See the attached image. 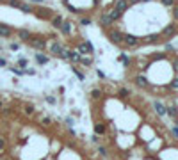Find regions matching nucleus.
I'll use <instances>...</instances> for the list:
<instances>
[{"mask_svg":"<svg viewBox=\"0 0 178 160\" xmlns=\"http://www.w3.org/2000/svg\"><path fill=\"white\" fill-rule=\"evenodd\" d=\"M27 43H29L32 48H38V50H45V46H46V41H45L43 37H29Z\"/></svg>","mask_w":178,"mask_h":160,"instance_id":"1","label":"nucleus"},{"mask_svg":"<svg viewBox=\"0 0 178 160\" xmlns=\"http://www.w3.org/2000/svg\"><path fill=\"white\" fill-rule=\"evenodd\" d=\"M123 43L127 46H137L139 45V37L137 36H132V34H125L123 36Z\"/></svg>","mask_w":178,"mask_h":160,"instance_id":"2","label":"nucleus"},{"mask_svg":"<svg viewBox=\"0 0 178 160\" xmlns=\"http://www.w3.org/2000/svg\"><path fill=\"white\" fill-rule=\"evenodd\" d=\"M109 39H110V43H114V45H121L123 43V34L119 30H112V32H109Z\"/></svg>","mask_w":178,"mask_h":160,"instance_id":"3","label":"nucleus"},{"mask_svg":"<svg viewBox=\"0 0 178 160\" xmlns=\"http://www.w3.org/2000/svg\"><path fill=\"white\" fill-rule=\"evenodd\" d=\"M128 5H130V2H128V0H116V2H114V9H118L121 14H123L125 11L128 9Z\"/></svg>","mask_w":178,"mask_h":160,"instance_id":"4","label":"nucleus"},{"mask_svg":"<svg viewBox=\"0 0 178 160\" xmlns=\"http://www.w3.org/2000/svg\"><path fill=\"white\" fill-rule=\"evenodd\" d=\"M62 57L64 59H70V61H80V55H78V52H75V50H64L62 52Z\"/></svg>","mask_w":178,"mask_h":160,"instance_id":"5","label":"nucleus"},{"mask_svg":"<svg viewBox=\"0 0 178 160\" xmlns=\"http://www.w3.org/2000/svg\"><path fill=\"white\" fill-rule=\"evenodd\" d=\"M13 34V29L5 25V23H0V37H11Z\"/></svg>","mask_w":178,"mask_h":160,"instance_id":"6","label":"nucleus"},{"mask_svg":"<svg viewBox=\"0 0 178 160\" xmlns=\"http://www.w3.org/2000/svg\"><path fill=\"white\" fill-rule=\"evenodd\" d=\"M50 50H52V53H54V55H57V57H62V52H64V48H62L59 43H52V46H50Z\"/></svg>","mask_w":178,"mask_h":160,"instance_id":"7","label":"nucleus"},{"mask_svg":"<svg viewBox=\"0 0 178 160\" xmlns=\"http://www.w3.org/2000/svg\"><path fill=\"white\" fill-rule=\"evenodd\" d=\"M135 84H137L139 87H148V85H150L148 78H146L144 75H137V77H135Z\"/></svg>","mask_w":178,"mask_h":160,"instance_id":"8","label":"nucleus"},{"mask_svg":"<svg viewBox=\"0 0 178 160\" xmlns=\"http://www.w3.org/2000/svg\"><path fill=\"white\" fill-rule=\"evenodd\" d=\"M153 109H155V112L159 114V116H166V107H164L160 101H155V103H153Z\"/></svg>","mask_w":178,"mask_h":160,"instance_id":"9","label":"nucleus"},{"mask_svg":"<svg viewBox=\"0 0 178 160\" xmlns=\"http://www.w3.org/2000/svg\"><path fill=\"white\" fill-rule=\"evenodd\" d=\"M100 23H102L103 27H109V25H112V23H114V21L110 20V16H109V14H102V16H100Z\"/></svg>","mask_w":178,"mask_h":160,"instance_id":"10","label":"nucleus"},{"mask_svg":"<svg viewBox=\"0 0 178 160\" xmlns=\"http://www.w3.org/2000/svg\"><path fill=\"white\" fill-rule=\"evenodd\" d=\"M176 32H178V30H176V27H175V25H167V27L164 29V34H166V36H169V37H173Z\"/></svg>","mask_w":178,"mask_h":160,"instance_id":"11","label":"nucleus"},{"mask_svg":"<svg viewBox=\"0 0 178 160\" xmlns=\"http://www.w3.org/2000/svg\"><path fill=\"white\" fill-rule=\"evenodd\" d=\"M105 130H107V128H105V125H103V123H96V125H95V133H96V135H103V133H105Z\"/></svg>","mask_w":178,"mask_h":160,"instance_id":"12","label":"nucleus"},{"mask_svg":"<svg viewBox=\"0 0 178 160\" xmlns=\"http://www.w3.org/2000/svg\"><path fill=\"white\" fill-rule=\"evenodd\" d=\"M61 30H62V34H64V36H68L70 32H71V23H70V21H62Z\"/></svg>","mask_w":178,"mask_h":160,"instance_id":"13","label":"nucleus"},{"mask_svg":"<svg viewBox=\"0 0 178 160\" xmlns=\"http://www.w3.org/2000/svg\"><path fill=\"white\" fill-rule=\"evenodd\" d=\"M36 61H38V64H39V66H43V64H46L50 59H48L46 55H43V53H36Z\"/></svg>","mask_w":178,"mask_h":160,"instance_id":"14","label":"nucleus"},{"mask_svg":"<svg viewBox=\"0 0 178 160\" xmlns=\"http://www.w3.org/2000/svg\"><path fill=\"white\" fill-rule=\"evenodd\" d=\"M18 36H20V39H22V41H29V37H30V34H29L27 29H20V30H18Z\"/></svg>","mask_w":178,"mask_h":160,"instance_id":"15","label":"nucleus"},{"mask_svg":"<svg viewBox=\"0 0 178 160\" xmlns=\"http://www.w3.org/2000/svg\"><path fill=\"white\" fill-rule=\"evenodd\" d=\"M166 114H169L173 119H178V110L175 109V107H166Z\"/></svg>","mask_w":178,"mask_h":160,"instance_id":"16","label":"nucleus"},{"mask_svg":"<svg viewBox=\"0 0 178 160\" xmlns=\"http://www.w3.org/2000/svg\"><path fill=\"white\" fill-rule=\"evenodd\" d=\"M109 16H110V20H112V21H116V20H119V18H121V13H119L118 9H112L110 13H109Z\"/></svg>","mask_w":178,"mask_h":160,"instance_id":"17","label":"nucleus"},{"mask_svg":"<svg viewBox=\"0 0 178 160\" xmlns=\"http://www.w3.org/2000/svg\"><path fill=\"white\" fill-rule=\"evenodd\" d=\"M62 21H64V20H62V16H55V18H52V25H54L55 29H59V27L62 25Z\"/></svg>","mask_w":178,"mask_h":160,"instance_id":"18","label":"nucleus"},{"mask_svg":"<svg viewBox=\"0 0 178 160\" xmlns=\"http://www.w3.org/2000/svg\"><path fill=\"white\" fill-rule=\"evenodd\" d=\"M91 98H93V100H100V98H102V91H100V89H93V91H91Z\"/></svg>","mask_w":178,"mask_h":160,"instance_id":"19","label":"nucleus"},{"mask_svg":"<svg viewBox=\"0 0 178 160\" xmlns=\"http://www.w3.org/2000/svg\"><path fill=\"white\" fill-rule=\"evenodd\" d=\"M160 41V37L157 36V34H153V36H148L146 37V43H159Z\"/></svg>","mask_w":178,"mask_h":160,"instance_id":"20","label":"nucleus"},{"mask_svg":"<svg viewBox=\"0 0 178 160\" xmlns=\"http://www.w3.org/2000/svg\"><path fill=\"white\" fill-rule=\"evenodd\" d=\"M20 11H22V13H32V7L22 2V5H20Z\"/></svg>","mask_w":178,"mask_h":160,"instance_id":"21","label":"nucleus"},{"mask_svg":"<svg viewBox=\"0 0 178 160\" xmlns=\"http://www.w3.org/2000/svg\"><path fill=\"white\" fill-rule=\"evenodd\" d=\"M80 62L86 64V66H91V64H93V59H91V57H80Z\"/></svg>","mask_w":178,"mask_h":160,"instance_id":"22","label":"nucleus"},{"mask_svg":"<svg viewBox=\"0 0 178 160\" xmlns=\"http://www.w3.org/2000/svg\"><path fill=\"white\" fill-rule=\"evenodd\" d=\"M128 94H130V91H128L127 87H121V89H119V96H121V98H127Z\"/></svg>","mask_w":178,"mask_h":160,"instance_id":"23","label":"nucleus"},{"mask_svg":"<svg viewBox=\"0 0 178 160\" xmlns=\"http://www.w3.org/2000/svg\"><path fill=\"white\" fill-rule=\"evenodd\" d=\"M160 4L166 5V7H173L175 5V0H160Z\"/></svg>","mask_w":178,"mask_h":160,"instance_id":"24","label":"nucleus"},{"mask_svg":"<svg viewBox=\"0 0 178 160\" xmlns=\"http://www.w3.org/2000/svg\"><path fill=\"white\" fill-rule=\"evenodd\" d=\"M7 4L11 5V7H18V9H20V5H22V2H20V0H9Z\"/></svg>","mask_w":178,"mask_h":160,"instance_id":"25","label":"nucleus"},{"mask_svg":"<svg viewBox=\"0 0 178 160\" xmlns=\"http://www.w3.org/2000/svg\"><path fill=\"white\" fill-rule=\"evenodd\" d=\"M18 66H20V68H27V66H29V61H27V59H20V61H18Z\"/></svg>","mask_w":178,"mask_h":160,"instance_id":"26","label":"nucleus"},{"mask_svg":"<svg viewBox=\"0 0 178 160\" xmlns=\"http://www.w3.org/2000/svg\"><path fill=\"white\" fill-rule=\"evenodd\" d=\"M25 114H27V116H32V114H34V107H32V105H27V107H25Z\"/></svg>","mask_w":178,"mask_h":160,"instance_id":"27","label":"nucleus"},{"mask_svg":"<svg viewBox=\"0 0 178 160\" xmlns=\"http://www.w3.org/2000/svg\"><path fill=\"white\" fill-rule=\"evenodd\" d=\"M48 14H50L48 9H45V11H38V16H39V18H48Z\"/></svg>","mask_w":178,"mask_h":160,"instance_id":"28","label":"nucleus"},{"mask_svg":"<svg viewBox=\"0 0 178 160\" xmlns=\"http://www.w3.org/2000/svg\"><path fill=\"white\" fill-rule=\"evenodd\" d=\"M71 71H73V73H75L77 77H78V80H86V78H84V75H82V73H80V71H78L77 68H71Z\"/></svg>","mask_w":178,"mask_h":160,"instance_id":"29","label":"nucleus"},{"mask_svg":"<svg viewBox=\"0 0 178 160\" xmlns=\"http://www.w3.org/2000/svg\"><path fill=\"white\" fill-rule=\"evenodd\" d=\"M119 59H121V62H123V64H125V66H128V64H130V59H128V57H127V55H125V53H123V55H121V57H119Z\"/></svg>","mask_w":178,"mask_h":160,"instance_id":"30","label":"nucleus"},{"mask_svg":"<svg viewBox=\"0 0 178 160\" xmlns=\"http://www.w3.org/2000/svg\"><path fill=\"white\" fill-rule=\"evenodd\" d=\"M169 87H171V89H178V78H173V80H171Z\"/></svg>","mask_w":178,"mask_h":160,"instance_id":"31","label":"nucleus"},{"mask_svg":"<svg viewBox=\"0 0 178 160\" xmlns=\"http://www.w3.org/2000/svg\"><path fill=\"white\" fill-rule=\"evenodd\" d=\"M78 53H89L87 48H86V45H78Z\"/></svg>","mask_w":178,"mask_h":160,"instance_id":"32","label":"nucleus"},{"mask_svg":"<svg viewBox=\"0 0 178 160\" xmlns=\"http://www.w3.org/2000/svg\"><path fill=\"white\" fill-rule=\"evenodd\" d=\"M98 151H100V155H102V157H107V149L103 148V146H100V148H98Z\"/></svg>","mask_w":178,"mask_h":160,"instance_id":"33","label":"nucleus"},{"mask_svg":"<svg viewBox=\"0 0 178 160\" xmlns=\"http://www.w3.org/2000/svg\"><path fill=\"white\" fill-rule=\"evenodd\" d=\"M11 71H13L14 75H23V73H25L23 69H18V68H11Z\"/></svg>","mask_w":178,"mask_h":160,"instance_id":"34","label":"nucleus"},{"mask_svg":"<svg viewBox=\"0 0 178 160\" xmlns=\"http://www.w3.org/2000/svg\"><path fill=\"white\" fill-rule=\"evenodd\" d=\"M173 16H175V20L178 21V5H173Z\"/></svg>","mask_w":178,"mask_h":160,"instance_id":"35","label":"nucleus"},{"mask_svg":"<svg viewBox=\"0 0 178 160\" xmlns=\"http://www.w3.org/2000/svg\"><path fill=\"white\" fill-rule=\"evenodd\" d=\"M41 123H43L45 126H48V125L52 123V119H50V117H43V119H41Z\"/></svg>","mask_w":178,"mask_h":160,"instance_id":"36","label":"nucleus"},{"mask_svg":"<svg viewBox=\"0 0 178 160\" xmlns=\"http://www.w3.org/2000/svg\"><path fill=\"white\" fill-rule=\"evenodd\" d=\"M84 45H86V48H87V52H89V53H93V45H91L89 41H86Z\"/></svg>","mask_w":178,"mask_h":160,"instance_id":"37","label":"nucleus"},{"mask_svg":"<svg viewBox=\"0 0 178 160\" xmlns=\"http://www.w3.org/2000/svg\"><path fill=\"white\" fill-rule=\"evenodd\" d=\"M80 23H82V25H91V20H89V18H82Z\"/></svg>","mask_w":178,"mask_h":160,"instance_id":"38","label":"nucleus"},{"mask_svg":"<svg viewBox=\"0 0 178 160\" xmlns=\"http://www.w3.org/2000/svg\"><path fill=\"white\" fill-rule=\"evenodd\" d=\"M9 48H11V50H20V45H18V43H11Z\"/></svg>","mask_w":178,"mask_h":160,"instance_id":"39","label":"nucleus"},{"mask_svg":"<svg viewBox=\"0 0 178 160\" xmlns=\"http://www.w3.org/2000/svg\"><path fill=\"white\" fill-rule=\"evenodd\" d=\"M46 101L54 105V103H55V98H54V96H46Z\"/></svg>","mask_w":178,"mask_h":160,"instance_id":"40","label":"nucleus"},{"mask_svg":"<svg viewBox=\"0 0 178 160\" xmlns=\"http://www.w3.org/2000/svg\"><path fill=\"white\" fill-rule=\"evenodd\" d=\"M5 148V141H4V139L2 137H0V151H2V149Z\"/></svg>","mask_w":178,"mask_h":160,"instance_id":"41","label":"nucleus"},{"mask_svg":"<svg viewBox=\"0 0 178 160\" xmlns=\"http://www.w3.org/2000/svg\"><path fill=\"white\" fill-rule=\"evenodd\" d=\"M96 75H98V77H100V78H105V73H103V71H100V69L96 71Z\"/></svg>","mask_w":178,"mask_h":160,"instance_id":"42","label":"nucleus"},{"mask_svg":"<svg viewBox=\"0 0 178 160\" xmlns=\"http://www.w3.org/2000/svg\"><path fill=\"white\" fill-rule=\"evenodd\" d=\"M171 132H173V135H175V137H176V139H178V128H176V126H175V128H173V130H171Z\"/></svg>","mask_w":178,"mask_h":160,"instance_id":"43","label":"nucleus"},{"mask_svg":"<svg viewBox=\"0 0 178 160\" xmlns=\"http://www.w3.org/2000/svg\"><path fill=\"white\" fill-rule=\"evenodd\" d=\"M0 66H5V59H2V57H0Z\"/></svg>","mask_w":178,"mask_h":160,"instance_id":"44","label":"nucleus"},{"mask_svg":"<svg viewBox=\"0 0 178 160\" xmlns=\"http://www.w3.org/2000/svg\"><path fill=\"white\" fill-rule=\"evenodd\" d=\"M175 71H178V59L175 61Z\"/></svg>","mask_w":178,"mask_h":160,"instance_id":"45","label":"nucleus"},{"mask_svg":"<svg viewBox=\"0 0 178 160\" xmlns=\"http://www.w3.org/2000/svg\"><path fill=\"white\" fill-rule=\"evenodd\" d=\"M32 2H43V0H32Z\"/></svg>","mask_w":178,"mask_h":160,"instance_id":"46","label":"nucleus"},{"mask_svg":"<svg viewBox=\"0 0 178 160\" xmlns=\"http://www.w3.org/2000/svg\"><path fill=\"white\" fill-rule=\"evenodd\" d=\"M0 109H2V101H0Z\"/></svg>","mask_w":178,"mask_h":160,"instance_id":"47","label":"nucleus"}]
</instances>
